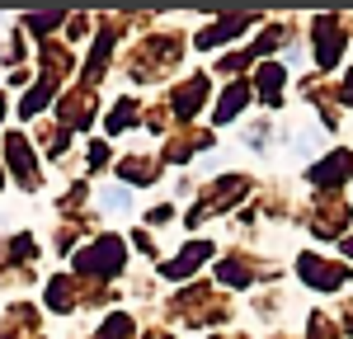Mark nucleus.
<instances>
[{
  "mask_svg": "<svg viewBox=\"0 0 353 339\" xmlns=\"http://www.w3.org/2000/svg\"><path fill=\"white\" fill-rule=\"evenodd\" d=\"M81 269H90V274H109V269H118L123 264V240H99L94 250L85 254V259H76Z\"/></svg>",
  "mask_w": 353,
  "mask_h": 339,
  "instance_id": "1",
  "label": "nucleus"
},
{
  "mask_svg": "<svg viewBox=\"0 0 353 339\" xmlns=\"http://www.w3.org/2000/svg\"><path fill=\"white\" fill-rule=\"evenodd\" d=\"M203 254H212V250H208V245H189V250H184V259H174L165 274H170V278H184V274H193V269L203 264Z\"/></svg>",
  "mask_w": 353,
  "mask_h": 339,
  "instance_id": "2",
  "label": "nucleus"
},
{
  "mask_svg": "<svg viewBox=\"0 0 353 339\" xmlns=\"http://www.w3.org/2000/svg\"><path fill=\"white\" fill-rule=\"evenodd\" d=\"M344 170H349V156H330L325 165H316V184H334Z\"/></svg>",
  "mask_w": 353,
  "mask_h": 339,
  "instance_id": "3",
  "label": "nucleus"
},
{
  "mask_svg": "<svg viewBox=\"0 0 353 339\" xmlns=\"http://www.w3.org/2000/svg\"><path fill=\"white\" fill-rule=\"evenodd\" d=\"M321 28H325V43H321V66H334V56H339V43H344V38L334 33V24H321Z\"/></svg>",
  "mask_w": 353,
  "mask_h": 339,
  "instance_id": "4",
  "label": "nucleus"
},
{
  "mask_svg": "<svg viewBox=\"0 0 353 339\" xmlns=\"http://www.w3.org/2000/svg\"><path fill=\"white\" fill-rule=\"evenodd\" d=\"M241 104H245V90H241V85H231V90H226V99H221V109H217V118H221V123H226V118H236Z\"/></svg>",
  "mask_w": 353,
  "mask_h": 339,
  "instance_id": "5",
  "label": "nucleus"
},
{
  "mask_svg": "<svg viewBox=\"0 0 353 339\" xmlns=\"http://www.w3.org/2000/svg\"><path fill=\"white\" fill-rule=\"evenodd\" d=\"M128 203H132V198H128V189H104V207H118V212H123Z\"/></svg>",
  "mask_w": 353,
  "mask_h": 339,
  "instance_id": "6",
  "label": "nucleus"
},
{
  "mask_svg": "<svg viewBox=\"0 0 353 339\" xmlns=\"http://www.w3.org/2000/svg\"><path fill=\"white\" fill-rule=\"evenodd\" d=\"M278 81H283V71H278V66H269V71H264V81H259V85H264V94H269V99H273V90H278Z\"/></svg>",
  "mask_w": 353,
  "mask_h": 339,
  "instance_id": "7",
  "label": "nucleus"
},
{
  "mask_svg": "<svg viewBox=\"0 0 353 339\" xmlns=\"http://www.w3.org/2000/svg\"><path fill=\"white\" fill-rule=\"evenodd\" d=\"M349 254H353V240H349Z\"/></svg>",
  "mask_w": 353,
  "mask_h": 339,
  "instance_id": "8",
  "label": "nucleus"
}]
</instances>
